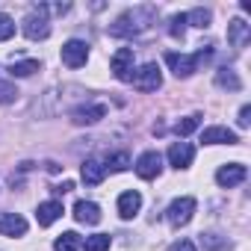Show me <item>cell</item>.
I'll list each match as a JSON object with an SVG mask.
<instances>
[{"instance_id": "10", "label": "cell", "mask_w": 251, "mask_h": 251, "mask_svg": "<svg viewBox=\"0 0 251 251\" xmlns=\"http://www.w3.org/2000/svg\"><path fill=\"white\" fill-rule=\"evenodd\" d=\"M106 115V106L103 103H83V106H77L74 112H71V121L74 124H95V121H100Z\"/></svg>"}, {"instance_id": "7", "label": "cell", "mask_w": 251, "mask_h": 251, "mask_svg": "<svg viewBox=\"0 0 251 251\" xmlns=\"http://www.w3.org/2000/svg\"><path fill=\"white\" fill-rule=\"evenodd\" d=\"M245 177H248V169H245L242 163H227V166H222V169L216 172V183H219V186H225V189L239 186Z\"/></svg>"}, {"instance_id": "17", "label": "cell", "mask_w": 251, "mask_h": 251, "mask_svg": "<svg viewBox=\"0 0 251 251\" xmlns=\"http://www.w3.org/2000/svg\"><path fill=\"white\" fill-rule=\"evenodd\" d=\"M62 213H65V210H62L59 201H45V204H39V210H36V222H39L42 227H48V225H53Z\"/></svg>"}, {"instance_id": "21", "label": "cell", "mask_w": 251, "mask_h": 251, "mask_svg": "<svg viewBox=\"0 0 251 251\" xmlns=\"http://www.w3.org/2000/svg\"><path fill=\"white\" fill-rule=\"evenodd\" d=\"M201 245L204 251H230L227 236H219V233H201Z\"/></svg>"}, {"instance_id": "27", "label": "cell", "mask_w": 251, "mask_h": 251, "mask_svg": "<svg viewBox=\"0 0 251 251\" xmlns=\"http://www.w3.org/2000/svg\"><path fill=\"white\" fill-rule=\"evenodd\" d=\"M15 36V21L9 15H0V42H6Z\"/></svg>"}, {"instance_id": "25", "label": "cell", "mask_w": 251, "mask_h": 251, "mask_svg": "<svg viewBox=\"0 0 251 251\" xmlns=\"http://www.w3.org/2000/svg\"><path fill=\"white\" fill-rule=\"evenodd\" d=\"M127 166H130V157L124 154V151H118V154L106 157V163H103V169H106V172H124Z\"/></svg>"}, {"instance_id": "30", "label": "cell", "mask_w": 251, "mask_h": 251, "mask_svg": "<svg viewBox=\"0 0 251 251\" xmlns=\"http://www.w3.org/2000/svg\"><path fill=\"white\" fill-rule=\"evenodd\" d=\"M236 121H239V127H248V124H251V106H248V103L239 109V118H236Z\"/></svg>"}, {"instance_id": "32", "label": "cell", "mask_w": 251, "mask_h": 251, "mask_svg": "<svg viewBox=\"0 0 251 251\" xmlns=\"http://www.w3.org/2000/svg\"><path fill=\"white\" fill-rule=\"evenodd\" d=\"M71 189H74V183H71V180H62L59 186H53V192H56V195H65V192H71Z\"/></svg>"}, {"instance_id": "22", "label": "cell", "mask_w": 251, "mask_h": 251, "mask_svg": "<svg viewBox=\"0 0 251 251\" xmlns=\"http://www.w3.org/2000/svg\"><path fill=\"white\" fill-rule=\"evenodd\" d=\"M83 251H109V233H95V236H86V242L80 245Z\"/></svg>"}, {"instance_id": "13", "label": "cell", "mask_w": 251, "mask_h": 251, "mask_svg": "<svg viewBox=\"0 0 251 251\" xmlns=\"http://www.w3.org/2000/svg\"><path fill=\"white\" fill-rule=\"evenodd\" d=\"M192 157H195V148H192L189 142H175V145L169 148V163H172L175 169H189V166H192Z\"/></svg>"}, {"instance_id": "29", "label": "cell", "mask_w": 251, "mask_h": 251, "mask_svg": "<svg viewBox=\"0 0 251 251\" xmlns=\"http://www.w3.org/2000/svg\"><path fill=\"white\" fill-rule=\"evenodd\" d=\"M18 98V89L12 83H0V103H12Z\"/></svg>"}, {"instance_id": "4", "label": "cell", "mask_w": 251, "mask_h": 251, "mask_svg": "<svg viewBox=\"0 0 251 251\" xmlns=\"http://www.w3.org/2000/svg\"><path fill=\"white\" fill-rule=\"evenodd\" d=\"M195 198H177V201H172L169 204V210H166V219H169V225L172 227H183V225H189L192 222V213H195Z\"/></svg>"}, {"instance_id": "2", "label": "cell", "mask_w": 251, "mask_h": 251, "mask_svg": "<svg viewBox=\"0 0 251 251\" xmlns=\"http://www.w3.org/2000/svg\"><path fill=\"white\" fill-rule=\"evenodd\" d=\"M210 53H213L210 45L201 48L198 53H175V50H169V53H166V62H169V68L175 71V77H192V74L198 71V65H201Z\"/></svg>"}, {"instance_id": "18", "label": "cell", "mask_w": 251, "mask_h": 251, "mask_svg": "<svg viewBox=\"0 0 251 251\" xmlns=\"http://www.w3.org/2000/svg\"><path fill=\"white\" fill-rule=\"evenodd\" d=\"M80 175H83V180H86L89 186H98V183L106 177V169H103L100 160H86L83 169H80Z\"/></svg>"}, {"instance_id": "3", "label": "cell", "mask_w": 251, "mask_h": 251, "mask_svg": "<svg viewBox=\"0 0 251 251\" xmlns=\"http://www.w3.org/2000/svg\"><path fill=\"white\" fill-rule=\"evenodd\" d=\"M24 36L33 39V42H42V39L50 36V21H48V6L45 3L33 6V12L24 18Z\"/></svg>"}, {"instance_id": "5", "label": "cell", "mask_w": 251, "mask_h": 251, "mask_svg": "<svg viewBox=\"0 0 251 251\" xmlns=\"http://www.w3.org/2000/svg\"><path fill=\"white\" fill-rule=\"evenodd\" d=\"M130 80H133V86H136L139 92H157V89L163 86V74H160L157 62L142 65L139 71H133V74H130Z\"/></svg>"}, {"instance_id": "23", "label": "cell", "mask_w": 251, "mask_h": 251, "mask_svg": "<svg viewBox=\"0 0 251 251\" xmlns=\"http://www.w3.org/2000/svg\"><path fill=\"white\" fill-rule=\"evenodd\" d=\"M210 9H192V12H186V24H192V27H198V30H204V27H210Z\"/></svg>"}, {"instance_id": "11", "label": "cell", "mask_w": 251, "mask_h": 251, "mask_svg": "<svg viewBox=\"0 0 251 251\" xmlns=\"http://www.w3.org/2000/svg\"><path fill=\"white\" fill-rule=\"evenodd\" d=\"M0 233L3 236H24L27 233V219L18 213H0Z\"/></svg>"}, {"instance_id": "1", "label": "cell", "mask_w": 251, "mask_h": 251, "mask_svg": "<svg viewBox=\"0 0 251 251\" xmlns=\"http://www.w3.org/2000/svg\"><path fill=\"white\" fill-rule=\"evenodd\" d=\"M154 21H157V6H133L127 12H121L109 24V36H115V39H133V36L145 33Z\"/></svg>"}, {"instance_id": "9", "label": "cell", "mask_w": 251, "mask_h": 251, "mask_svg": "<svg viewBox=\"0 0 251 251\" xmlns=\"http://www.w3.org/2000/svg\"><path fill=\"white\" fill-rule=\"evenodd\" d=\"M160 172H163V157H160L157 151H145V154L136 160V175H139L142 180H154Z\"/></svg>"}, {"instance_id": "19", "label": "cell", "mask_w": 251, "mask_h": 251, "mask_svg": "<svg viewBox=\"0 0 251 251\" xmlns=\"http://www.w3.org/2000/svg\"><path fill=\"white\" fill-rule=\"evenodd\" d=\"M216 86H219V89L239 92V89H242V80L236 77V71H230V68H219V71H216Z\"/></svg>"}, {"instance_id": "26", "label": "cell", "mask_w": 251, "mask_h": 251, "mask_svg": "<svg viewBox=\"0 0 251 251\" xmlns=\"http://www.w3.org/2000/svg\"><path fill=\"white\" fill-rule=\"evenodd\" d=\"M198 124H201V115H186V118H180V121L175 124V133H177V136H189Z\"/></svg>"}, {"instance_id": "12", "label": "cell", "mask_w": 251, "mask_h": 251, "mask_svg": "<svg viewBox=\"0 0 251 251\" xmlns=\"http://www.w3.org/2000/svg\"><path fill=\"white\" fill-rule=\"evenodd\" d=\"M248 39H251V24H245L242 18H233V21L227 24V42H230L236 50H242V48L248 45Z\"/></svg>"}, {"instance_id": "20", "label": "cell", "mask_w": 251, "mask_h": 251, "mask_svg": "<svg viewBox=\"0 0 251 251\" xmlns=\"http://www.w3.org/2000/svg\"><path fill=\"white\" fill-rule=\"evenodd\" d=\"M80 245H83L80 233H74V230H65V233H59V236H56V242H53V251H80Z\"/></svg>"}, {"instance_id": "16", "label": "cell", "mask_w": 251, "mask_h": 251, "mask_svg": "<svg viewBox=\"0 0 251 251\" xmlns=\"http://www.w3.org/2000/svg\"><path fill=\"white\" fill-rule=\"evenodd\" d=\"M139 207H142V195H139L136 189L124 192V195L118 198V216H121V219H133V216L139 213Z\"/></svg>"}, {"instance_id": "15", "label": "cell", "mask_w": 251, "mask_h": 251, "mask_svg": "<svg viewBox=\"0 0 251 251\" xmlns=\"http://www.w3.org/2000/svg\"><path fill=\"white\" fill-rule=\"evenodd\" d=\"M74 219L80 225H98L100 222V207L95 201H77L74 204Z\"/></svg>"}, {"instance_id": "31", "label": "cell", "mask_w": 251, "mask_h": 251, "mask_svg": "<svg viewBox=\"0 0 251 251\" xmlns=\"http://www.w3.org/2000/svg\"><path fill=\"white\" fill-rule=\"evenodd\" d=\"M172 251H195V242H192V239H177V242L172 245Z\"/></svg>"}, {"instance_id": "8", "label": "cell", "mask_w": 251, "mask_h": 251, "mask_svg": "<svg viewBox=\"0 0 251 251\" xmlns=\"http://www.w3.org/2000/svg\"><path fill=\"white\" fill-rule=\"evenodd\" d=\"M109 68L118 80H130V71H133V48H118L109 59Z\"/></svg>"}, {"instance_id": "28", "label": "cell", "mask_w": 251, "mask_h": 251, "mask_svg": "<svg viewBox=\"0 0 251 251\" xmlns=\"http://www.w3.org/2000/svg\"><path fill=\"white\" fill-rule=\"evenodd\" d=\"M183 30H186V15H175L172 24H169V33H172L175 39H183Z\"/></svg>"}, {"instance_id": "14", "label": "cell", "mask_w": 251, "mask_h": 251, "mask_svg": "<svg viewBox=\"0 0 251 251\" xmlns=\"http://www.w3.org/2000/svg\"><path fill=\"white\" fill-rule=\"evenodd\" d=\"M201 142H204V145H236L239 136H236L233 130H227V127H207V130L201 133Z\"/></svg>"}, {"instance_id": "24", "label": "cell", "mask_w": 251, "mask_h": 251, "mask_svg": "<svg viewBox=\"0 0 251 251\" xmlns=\"http://www.w3.org/2000/svg\"><path fill=\"white\" fill-rule=\"evenodd\" d=\"M36 71H39V62H36V59L12 62V68H9V74H12V77H30V74H36Z\"/></svg>"}, {"instance_id": "6", "label": "cell", "mask_w": 251, "mask_h": 251, "mask_svg": "<svg viewBox=\"0 0 251 251\" xmlns=\"http://www.w3.org/2000/svg\"><path fill=\"white\" fill-rule=\"evenodd\" d=\"M86 59H89V45H86V42L71 39V42L62 45V62H65L68 68H83Z\"/></svg>"}]
</instances>
